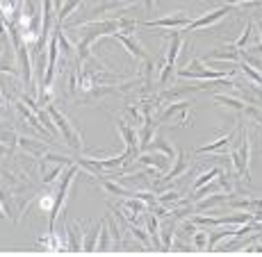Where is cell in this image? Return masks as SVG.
Listing matches in <instances>:
<instances>
[{"instance_id": "obj_22", "label": "cell", "mask_w": 262, "mask_h": 257, "mask_svg": "<svg viewBox=\"0 0 262 257\" xmlns=\"http://www.w3.org/2000/svg\"><path fill=\"white\" fill-rule=\"evenodd\" d=\"M53 5H55V7H57V9H62V5H64V0H53Z\"/></svg>"}, {"instance_id": "obj_5", "label": "cell", "mask_w": 262, "mask_h": 257, "mask_svg": "<svg viewBox=\"0 0 262 257\" xmlns=\"http://www.w3.org/2000/svg\"><path fill=\"white\" fill-rule=\"evenodd\" d=\"M169 39H171V48H169V55H167V62H164L162 73H160V82H162V84H167L169 75L173 73L176 59H178V53H180V48H183V37H180L178 32H173Z\"/></svg>"}, {"instance_id": "obj_8", "label": "cell", "mask_w": 262, "mask_h": 257, "mask_svg": "<svg viewBox=\"0 0 262 257\" xmlns=\"http://www.w3.org/2000/svg\"><path fill=\"white\" fill-rule=\"evenodd\" d=\"M189 21V16L185 12H178V14H171V16H164L160 21H146L144 25L148 28H185Z\"/></svg>"}, {"instance_id": "obj_19", "label": "cell", "mask_w": 262, "mask_h": 257, "mask_svg": "<svg viewBox=\"0 0 262 257\" xmlns=\"http://www.w3.org/2000/svg\"><path fill=\"white\" fill-rule=\"evenodd\" d=\"M251 30H253V23H246V30H244V34H242V37L237 39V41L233 43V48L235 50H242L246 46V41H249V37H251Z\"/></svg>"}, {"instance_id": "obj_4", "label": "cell", "mask_w": 262, "mask_h": 257, "mask_svg": "<svg viewBox=\"0 0 262 257\" xmlns=\"http://www.w3.org/2000/svg\"><path fill=\"white\" fill-rule=\"evenodd\" d=\"M78 166L80 164L71 166V169L64 173V178H62V184H59V191H57L55 203H53V212H50V232H55V221H57V214H59V209H62V205H64V198H67V191H69V187H71L73 175L78 173Z\"/></svg>"}, {"instance_id": "obj_6", "label": "cell", "mask_w": 262, "mask_h": 257, "mask_svg": "<svg viewBox=\"0 0 262 257\" xmlns=\"http://www.w3.org/2000/svg\"><path fill=\"white\" fill-rule=\"evenodd\" d=\"M233 12V5H228V7H221V9H214V12H210L208 16H201L196 18V21H191L185 25V30H199V28H210V25H214L216 21H221V18L226 16V14Z\"/></svg>"}, {"instance_id": "obj_17", "label": "cell", "mask_w": 262, "mask_h": 257, "mask_svg": "<svg viewBox=\"0 0 262 257\" xmlns=\"http://www.w3.org/2000/svg\"><path fill=\"white\" fill-rule=\"evenodd\" d=\"M219 175H221V169H219V166H214V169L210 171V173H203L199 180H196V182H194V189H201L203 184L212 182V180H214V178H219Z\"/></svg>"}, {"instance_id": "obj_21", "label": "cell", "mask_w": 262, "mask_h": 257, "mask_svg": "<svg viewBox=\"0 0 262 257\" xmlns=\"http://www.w3.org/2000/svg\"><path fill=\"white\" fill-rule=\"evenodd\" d=\"M226 3H228V5H237V3H251V0H226Z\"/></svg>"}, {"instance_id": "obj_11", "label": "cell", "mask_w": 262, "mask_h": 257, "mask_svg": "<svg viewBox=\"0 0 262 257\" xmlns=\"http://www.w3.org/2000/svg\"><path fill=\"white\" fill-rule=\"evenodd\" d=\"M189 109H191V105H189V103H176V105H169V107L162 112V116L158 119V123H164V121H171L173 116H178V114H183V116L187 119Z\"/></svg>"}, {"instance_id": "obj_15", "label": "cell", "mask_w": 262, "mask_h": 257, "mask_svg": "<svg viewBox=\"0 0 262 257\" xmlns=\"http://www.w3.org/2000/svg\"><path fill=\"white\" fill-rule=\"evenodd\" d=\"M233 134L235 132H228L224 139H219V141H214L212 146H203V148H196V153H214V150H221V148H228V144H230V139H233Z\"/></svg>"}, {"instance_id": "obj_14", "label": "cell", "mask_w": 262, "mask_h": 257, "mask_svg": "<svg viewBox=\"0 0 262 257\" xmlns=\"http://www.w3.org/2000/svg\"><path fill=\"white\" fill-rule=\"evenodd\" d=\"M187 171V162H185V153L183 150H178V164L173 166V171H169L167 175L162 178V182H169V180H173V178H178L180 173H185Z\"/></svg>"}, {"instance_id": "obj_16", "label": "cell", "mask_w": 262, "mask_h": 257, "mask_svg": "<svg viewBox=\"0 0 262 257\" xmlns=\"http://www.w3.org/2000/svg\"><path fill=\"white\" fill-rule=\"evenodd\" d=\"M103 189L105 191H110V194H114V196H119V198H130L133 196V191H128V189H123V187H119V184H114V182H110V180H103Z\"/></svg>"}, {"instance_id": "obj_3", "label": "cell", "mask_w": 262, "mask_h": 257, "mask_svg": "<svg viewBox=\"0 0 262 257\" xmlns=\"http://www.w3.org/2000/svg\"><path fill=\"white\" fill-rule=\"evenodd\" d=\"M180 78H199V80H224V78H228V75H233V71L230 73H224V71H210V68H205L203 66V62H201L199 57H194L191 59V64L187 68H180Z\"/></svg>"}, {"instance_id": "obj_2", "label": "cell", "mask_w": 262, "mask_h": 257, "mask_svg": "<svg viewBox=\"0 0 262 257\" xmlns=\"http://www.w3.org/2000/svg\"><path fill=\"white\" fill-rule=\"evenodd\" d=\"M230 159H233L235 169L237 173L242 175L244 180H249V159H251V141H249V134L246 130L242 128V137H239V146L230 153Z\"/></svg>"}, {"instance_id": "obj_20", "label": "cell", "mask_w": 262, "mask_h": 257, "mask_svg": "<svg viewBox=\"0 0 262 257\" xmlns=\"http://www.w3.org/2000/svg\"><path fill=\"white\" fill-rule=\"evenodd\" d=\"M196 250H205L208 248V232H196Z\"/></svg>"}, {"instance_id": "obj_18", "label": "cell", "mask_w": 262, "mask_h": 257, "mask_svg": "<svg viewBox=\"0 0 262 257\" xmlns=\"http://www.w3.org/2000/svg\"><path fill=\"white\" fill-rule=\"evenodd\" d=\"M78 5H80V0H64L62 9H59V16H57V21H59V23H62V21H64V18H67V16H69V14H71V12H73V9H75V7H78Z\"/></svg>"}, {"instance_id": "obj_13", "label": "cell", "mask_w": 262, "mask_h": 257, "mask_svg": "<svg viewBox=\"0 0 262 257\" xmlns=\"http://www.w3.org/2000/svg\"><path fill=\"white\" fill-rule=\"evenodd\" d=\"M117 39H119L121 43H123L125 48H128V53H133L137 59H142V57H144V50H142V46H139L137 41H133L130 37H125V34H121V32H117Z\"/></svg>"}, {"instance_id": "obj_9", "label": "cell", "mask_w": 262, "mask_h": 257, "mask_svg": "<svg viewBox=\"0 0 262 257\" xmlns=\"http://www.w3.org/2000/svg\"><path fill=\"white\" fill-rule=\"evenodd\" d=\"M214 100L216 103H224V105H228V107H233V109H237V112H249L253 119H258L262 121L260 116V112L255 107H251V105H246L244 100H235V98H228V96H221V94H214Z\"/></svg>"}, {"instance_id": "obj_7", "label": "cell", "mask_w": 262, "mask_h": 257, "mask_svg": "<svg viewBox=\"0 0 262 257\" xmlns=\"http://www.w3.org/2000/svg\"><path fill=\"white\" fill-rule=\"evenodd\" d=\"M57 48H59L57 30H53V39H50V55H48V68H46V75H43V89H48L50 84H53V78H55V64H57Z\"/></svg>"}, {"instance_id": "obj_10", "label": "cell", "mask_w": 262, "mask_h": 257, "mask_svg": "<svg viewBox=\"0 0 262 257\" xmlns=\"http://www.w3.org/2000/svg\"><path fill=\"white\" fill-rule=\"evenodd\" d=\"M18 53V66H21V73H23V82L25 87L30 89V82H32V66H30V57H28V48H25V43L16 48Z\"/></svg>"}, {"instance_id": "obj_12", "label": "cell", "mask_w": 262, "mask_h": 257, "mask_svg": "<svg viewBox=\"0 0 262 257\" xmlns=\"http://www.w3.org/2000/svg\"><path fill=\"white\" fill-rule=\"evenodd\" d=\"M18 146L21 148H25L28 153H32V155H37V157H43L46 155V148L48 146L46 144H39V141H32V139H18Z\"/></svg>"}, {"instance_id": "obj_23", "label": "cell", "mask_w": 262, "mask_h": 257, "mask_svg": "<svg viewBox=\"0 0 262 257\" xmlns=\"http://www.w3.org/2000/svg\"><path fill=\"white\" fill-rule=\"evenodd\" d=\"M5 105V96H3V91H0V107Z\"/></svg>"}, {"instance_id": "obj_1", "label": "cell", "mask_w": 262, "mask_h": 257, "mask_svg": "<svg viewBox=\"0 0 262 257\" xmlns=\"http://www.w3.org/2000/svg\"><path fill=\"white\" fill-rule=\"evenodd\" d=\"M46 112H48V116L53 119V123H55V128H59V132H62V137L64 141H67L71 148H82V137H80V132L73 128V123L69 121L67 116H64L62 112H59L55 105H46Z\"/></svg>"}]
</instances>
